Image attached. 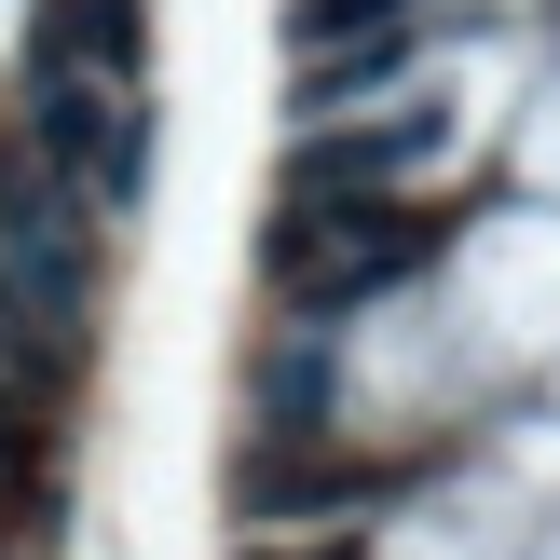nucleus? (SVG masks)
<instances>
[{
  "label": "nucleus",
  "instance_id": "obj_1",
  "mask_svg": "<svg viewBox=\"0 0 560 560\" xmlns=\"http://www.w3.org/2000/svg\"><path fill=\"white\" fill-rule=\"evenodd\" d=\"M27 151L55 164L69 206H137V191H151V96H109V82L27 69Z\"/></svg>",
  "mask_w": 560,
  "mask_h": 560
},
{
  "label": "nucleus",
  "instance_id": "obj_2",
  "mask_svg": "<svg viewBox=\"0 0 560 560\" xmlns=\"http://www.w3.org/2000/svg\"><path fill=\"white\" fill-rule=\"evenodd\" d=\"M410 260H424V219H410V206H383V191H370V206H355V191L328 206V191H315V206H288V233H273V288H288V301H315V315H328V301L397 288Z\"/></svg>",
  "mask_w": 560,
  "mask_h": 560
},
{
  "label": "nucleus",
  "instance_id": "obj_3",
  "mask_svg": "<svg viewBox=\"0 0 560 560\" xmlns=\"http://www.w3.org/2000/svg\"><path fill=\"white\" fill-rule=\"evenodd\" d=\"M0 260H14L55 315H82V206L55 191L42 151H0Z\"/></svg>",
  "mask_w": 560,
  "mask_h": 560
},
{
  "label": "nucleus",
  "instance_id": "obj_4",
  "mask_svg": "<svg viewBox=\"0 0 560 560\" xmlns=\"http://www.w3.org/2000/svg\"><path fill=\"white\" fill-rule=\"evenodd\" d=\"M137 55H151V0H42V42H27V69L137 96Z\"/></svg>",
  "mask_w": 560,
  "mask_h": 560
},
{
  "label": "nucleus",
  "instance_id": "obj_5",
  "mask_svg": "<svg viewBox=\"0 0 560 560\" xmlns=\"http://www.w3.org/2000/svg\"><path fill=\"white\" fill-rule=\"evenodd\" d=\"M260 410H273V424L301 438V424L328 410V355H273V397H260Z\"/></svg>",
  "mask_w": 560,
  "mask_h": 560
}]
</instances>
